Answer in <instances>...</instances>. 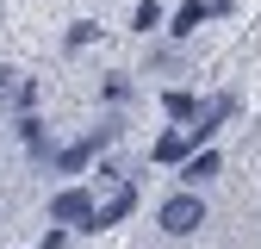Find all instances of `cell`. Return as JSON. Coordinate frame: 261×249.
<instances>
[{
  "label": "cell",
  "instance_id": "obj_6",
  "mask_svg": "<svg viewBox=\"0 0 261 249\" xmlns=\"http://www.w3.org/2000/svg\"><path fill=\"white\" fill-rule=\"evenodd\" d=\"M162 106H168L174 124H193V118H199V100H193L187 87H168V93H162Z\"/></svg>",
  "mask_w": 261,
  "mask_h": 249
},
{
  "label": "cell",
  "instance_id": "obj_2",
  "mask_svg": "<svg viewBox=\"0 0 261 249\" xmlns=\"http://www.w3.org/2000/svg\"><path fill=\"white\" fill-rule=\"evenodd\" d=\"M93 212H100V206L87 200V187H69V193H56V200H50V218H56L62 231H69V225H81V231H93Z\"/></svg>",
  "mask_w": 261,
  "mask_h": 249
},
{
  "label": "cell",
  "instance_id": "obj_4",
  "mask_svg": "<svg viewBox=\"0 0 261 249\" xmlns=\"http://www.w3.org/2000/svg\"><path fill=\"white\" fill-rule=\"evenodd\" d=\"M199 19H230V0H187V7L174 13V38H180V31H193Z\"/></svg>",
  "mask_w": 261,
  "mask_h": 249
},
{
  "label": "cell",
  "instance_id": "obj_8",
  "mask_svg": "<svg viewBox=\"0 0 261 249\" xmlns=\"http://www.w3.org/2000/svg\"><path fill=\"white\" fill-rule=\"evenodd\" d=\"M19 143L44 156V118H38V112H25V118H19Z\"/></svg>",
  "mask_w": 261,
  "mask_h": 249
},
{
  "label": "cell",
  "instance_id": "obj_1",
  "mask_svg": "<svg viewBox=\"0 0 261 249\" xmlns=\"http://www.w3.org/2000/svg\"><path fill=\"white\" fill-rule=\"evenodd\" d=\"M205 225V200L199 193H174V200H162V231L168 237H193Z\"/></svg>",
  "mask_w": 261,
  "mask_h": 249
},
{
  "label": "cell",
  "instance_id": "obj_9",
  "mask_svg": "<svg viewBox=\"0 0 261 249\" xmlns=\"http://www.w3.org/2000/svg\"><path fill=\"white\" fill-rule=\"evenodd\" d=\"M155 13H162V0H137V31H149V25H155Z\"/></svg>",
  "mask_w": 261,
  "mask_h": 249
},
{
  "label": "cell",
  "instance_id": "obj_7",
  "mask_svg": "<svg viewBox=\"0 0 261 249\" xmlns=\"http://www.w3.org/2000/svg\"><path fill=\"white\" fill-rule=\"evenodd\" d=\"M0 100H19V106L31 112V100H38V93H31V81H19V69H0Z\"/></svg>",
  "mask_w": 261,
  "mask_h": 249
},
{
  "label": "cell",
  "instance_id": "obj_5",
  "mask_svg": "<svg viewBox=\"0 0 261 249\" xmlns=\"http://www.w3.org/2000/svg\"><path fill=\"white\" fill-rule=\"evenodd\" d=\"M218 168H224V156H218V150H199L193 162H180V181H187V187H205Z\"/></svg>",
  "mask_w": 261,
  "mask_h": 249
},
{
  "label": "cell",
  "instance_id": "obj_3",
  "mask_svg": "<svg viewBox=\"0 0 261 249\" xmlns=\"http://www.w3.org/2000/svg\"><path fill=\"white\" fill-rule=\"evenodd\" d=\"M130 212H137V187H118V193H112L100 212H93V231H112V225H124Z\"/></svg>",
  "mask_w": 261,
  "mask_h": 249
}]
</instances>
